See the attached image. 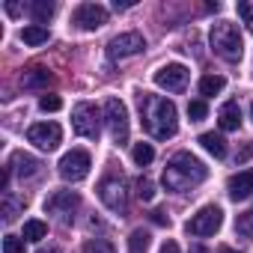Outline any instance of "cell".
Wrapping results in <instances>:
<instances>
[{"label":"cell","mask_w":253,"mask_h":253,"mask_svg":"<svg viewBox=\"0 0 253 253\" xmlns=\"http://www.w3.org/2000/svg\"><path fill=\"white\" fill-rule=\"evenodd\" d=\"M206 176H209V170L200 158H194L191 152H176L164 167V188L176 191V194H188L191 188L203 185Z\"/></svg>","instance_id":"1"},{"label":"cell","mask_w":253,"mask_h":253,"mask_svg":"<svg viewBox=\"0 0 253 253\" xmlns=\"http://www.w3.org/2000/svg\"><path fill=\"white\" fill-rule=\"evenodd\" d=\"M140 110H146V128L158 140H170L179 131V113L170 98L161 95H140Z\"/></svg>","instance_id":"2"},{"label":"cell","mask_w":253,"mask_h":253,"mask_svg":"<svg viewBox=\"0 0 253 253\" xmlns=\"http://www.w3.org/2000/svg\"><path fill=\"white\" fill-rule=\"evenodd\" d=\"M209 42H211V51H214L220 60H226V63H238L241 54H244L241 33H238V27L229 24V21H217V24L211 27V33H209Z\"/></svg>","instance_id":"3"},{"label":"cell","mask_w":253,"mask_h":253,"mask_svg":"<svg viewBox=\"0 0 253 253\" xmlns=\"http://www.w3.org/2000/svg\"><path fill=\"white\" fill-rule=\"evenodd\" d=\"M72 128L78 137H86V140H95L98 131H101V113L95 104L89 101H78L75 110H72Z\"/></svg>","instance_id":"4"},{"label":"cell","mask_w":253,"mask_h":253,"mask_svg":"<svg viewBox=\"0 0 253 253\" xmlns=\"http://www.w3.org/2000/svg\"><path fill=\"white\" fill-rule=\"evenodd\" d=\"M104 122H107L110 137H113L116 143H125V140H128V107H125V101L107 98V104H104Z\"/></svg>","instance_id":"5"},{"label":"cell","mask_w":253,"mask_h":253,"mask_svg":"<svg viewBox=\"0 0 253 253\" xmlns=\"http://www.w3.org/2000/svg\"><path fill=\"white\" fill-rule=\"evenodd\" d=\"M89 167H92V161H89V152H84V149H72L60 158V176L66 182H84L89 176Z\"/></svg>","instance_id":"6"},{"label":"cell","mask_w":253,"mask_h":253,"mask_svg":"<svg viewBox=\"0 0 253 253\" xmlns=\"http://www.w3.org/2000/svg\"><path fill=\"white\" fill-rule=\"evenodd\" d=\"M220 223H223V211H220L217 206H203V209L188 220V232L206 238V235H214V232L220 229Z\"/></svg>","instance_id":"7"},{"label":"cell","mask_w":253,"mask_h":253,"mask_svg":"<svg viewBox=\"0 0 253 253\" xmlns=\"http://www.w3.org/2000/svg\"><path fill=\"white\" fill-rule=\"evenodd\" d=\"M27 140L42 152H54L60 146V140H63V128L57 122H36V125H30Z\"/></svg>","instance_id":"8"},{"label":"cell","mask_w":253,"mask_h":253,"mask_svg":"<svg viewBox=\"0 0 253 253\" xmlns=\"http://www.w3.org/2000/svg\"><path fill=\"white\" fill-rule=\"evenodd\" d=\"M98 200H101L110 211L122 214L125 209H128V191H125V182H122V179H104V182L98 185Z\"/></svg>","instance_id":"9"},{"label":"cell","mask_w":253,"mask_h":253,"mask_svg":"<svg viewBox=\"0 0 253 253\" xmlns=\"http://www.w3.org/2000/svg\"><path fill=\"white\" fill-rule=\"evenodd\" d=\"M146 48V39L140 33H119L107 42V57L110 60H125V57H134Z\"/></svg>","instance_id":"10"},{"label":"cell","mask_w":253,"mask_h":253,"mask_svg":"<svg viewBox=\"0 0 253 253\" xmlns=\"http://www.w3.org/2000/svg\"><path fill=\"white\" fill-rule=\"evenodd\" d=\"M188 66H182V63H167V66H161L158 72H155V84L161 86V89H167V92H179V89H185V84H188Z\"/></svg>","instance_id":"11"},{"label":"cell","mask_w":253,"mask_h":253,"mask_svg":"<svg viewBox=\"0 0 253 253\" xmlns=\"http://www.w3.org/2000/svg\"><path fill=\"white\" fill-rule=\"evenodd\" d=\"M72 21L81 27V30H98L107 24V9L98 6V3H81L72 15Z\"/></svg>","instance_id":"12"},{"label":"cell","mask_w":253,"mask_h":253,"mask_svg":"<svg viewBox=\"0 0 253 253\" xmlns=\"http://www.w3.org/2000/svg\"><path fill=\"white\" fill-rule=\"evenodd\" d=\"M226 191H229V197L238 203V200H247V197H253V170H241V173H235V176H229V182H226Z\"/></svg>","instance_id":"13"},{"label":"cell","mask_w":253,"mask_h":253,"mask_svg":"<svg viewBox=\"0 0 253 253\" xmlns=\"http://www.w3.org/2000/svg\"><path fill=\"white\" fill-rule=\"evenodd\" d=\"M75 206H78V194H72V191H57L54 197L45 200V211H51V214H72Z\"/></svg>","instance_id":"14"},{"label":"cell","mask_w":253,"mask_h":253,"mask_svg":"<svg viewBox=\"0 0 253 253\" xmlns=\"http://www.w3.org/2000/svg\"><path fill=\"white\" fill-rule=\"evenodd\" d=\"M217 125H220L223 131H238V125H241V107H238V101H226L217 110Z\"/></svg>","instance_id":"15"},{"label":"cell","mask_w":253,"mask_h":253,"mask_svg":"<svg viewBox=\"0 0 253 253\" xmlns=\"http://www.w3.org/2000/svg\"><path fill=\"white\" fill-rule=\"evenodd\" d=\"M9 167H12L21 179H24V176H36V173H39V161H36L33 155H27V152H15Z\"/></svg>","instance_id":"16"},{"label":"cell","mask_w":253,"mask_h":253,"mask_svg":"<svg viewBox=\"0 0 253 253\" xmlns=\"http://www.w3.org/2000/svg\"><path fill=\"white\" fill-rule=\"evenodd\" d=\"M51 81H54V75L45 72V69H30V72L21 75V86H27V89H42V86H48Z\"/></svg>","instance_id":"17"},{"label":"cell","mask_w":253,"mask_h":253,"mask_svg":"<svg viewBox=\"0 0 253 253\" xmlns=\"http://www.w3.org/2000/svg\"><path fill=\"white\" fill-rule=\"evenodd\" d=\"M48 39H51V33H48V27H42V24H30V27H24V30H21V42H24V45H30V48L45 45Z\"/></svg>","instance_id":"18"},{"label":"cell","mask_w":253,"mask_h":253,"mask_svg":"<svg viewBox=\"0 0 253 253\" xmlns=\"http://www.w3.org/2000/svg\"><path fill=\"white\" fill-rule=\"evenodd\" d=\"M200 146H203L206 152H211L214 158H223V155H226V140H223L220 134H214V131L200 134Z\"/></svg>","instance_id":"19"},{"label":"cell","mask_w":253,"mask_h":253,"mask_svg":"<svg viewBox=\"0 0 253 253\" xmlns=\"http://www.w3.org/2000/svg\"><path fill=\"white\" fill-rule=\"evenodd\" d=\"M54 12H57V6L51 3V0H36V3H30V15H33V21H36V24H42V27L51 21V15H54Z\"/></svg>","instance_id":"20"},{"label":"cell","mask_w":253,"mask_h":253,"mask_svg":"<svg viewBox=\"0 0 253 253\" xmlns=\"http://www.w3.org/2000/svg\"><path fill=\"white\" fill-rule=\"evenodd\" d=\"M149 244H152V238L146 229H134L128 235V253H149Z\"/></svg>","instance_id":"21"},{"label":"cell","mask_w":253,"mask_h":253,"mask_svg":"<svg viewBox=\"0 0 253 253\" xmlns=\"http://www.w3.org/2000/svg\"><path fill=\"white\" fill-rule=\"evenodd\" d=\"M131 158H134L137 167H149V164L155 161V149H152V143H134Z\"/></svg>","instance_id":"22"},{"label":"cell","mask_w":253,"mask_h":253,"mask_svg":"<svg viewBox=\"0 0 253 253\" xmlns=\"http://www.w3.org/2000/svg\"><path fill=\"white\" fill-rule=\"evenodd\" d=\"M45 235H48V223L45 220H27L24 223V235H21L24 241H42Z\"/></svg>","instance_id":"23"},{"label":"cell","mask_w":253,"mask_h":253,"mask_svg":"<svg viewBox=\"0 0 253 253\" xmlns=\"http://www.w3.org/2000/svg\"><path fill=\"white\" fill-rule=\"evenodd\" d=\"M223 86H226V81H223L220 75H206V78H200V92H203V95H217Z\"/></svg>","instance_id":"24"},{"label":"cell","mask_w":253,"mask_h":253,"mask_svg":"<svg viewBox=\"0 0 253 253\" xmlns=\"http://www.w3.org/2000/svg\"><path fill=\"white\" fill-rule=\"evenodd\" d=\"M84 253H116V247L107 238H86L84 241Z\"/></svg>","instance_id":"25"},{"label":"cell","mask_w":253,"mask_h":253,"mask_svg":"<svg viewBox=\"0 0 253 253\" xmlns=\"http://www.w3.org/2000/svg\"><path fill=\"white\" fill-rule=\"evenodd\" d=\"M235 232L244 238H253V211H244L235 217Z\"/></svg>","instance_id":"26"},{"label":"cell","mask_w":253,"mask_h":253,"mask_svg":"<svg viewBox=\"0 0 253 253\" xmlns=\"http://www.w3.org/2000/svg\"><path fill=\"white\" fill-rule=\"evenodd\" d=\"M206 113H209V104H206L203 98H197V101H188V116H191V122H200V119H206Z\"/></svg>","instance_id":"27"},{"label":"cell","mask_w":253,"mask_h":253,"mask_svg":"<svg viewBox=\"0 0 253 253\" xmlns=\"http://www.w3.org/2000/svg\"><path fill=\"white\" fill-rule=\"evenodd\" d=\"M63 107V98L60 95H42L39 98V110H45V113H57Z\"/></svg>","instance_id":"28"},{"label":"cell","mask_w":253,"mask_h":253,"mask_svg":"<svg viewBox=\"0 0 253 253\" xmlns=\"http://www.w3.org/2000/svg\"><path fill=\"white\" fill-rule=\"evenodd\" d=\"M134 188H137V197H140L143 203H149V200L155 197V185H152L149 179H143V176L137 179V185H134Z\"/></svg>","instance_id":"29"},{"label":"cell","mask_w":253,"mask_h":253,"mask_svg":"<svg viewBox=\"0 0 253 253\" xmlns=\"http://www.w3.org/2000/svg\"><path fill=\"white\" fill-rule=\"evenodd\" d=\"M18 209H21V203L6 194V197H3V220H15V217H18Z\"/></svg>","instance_id":"30"},{"label":"cell","mask_w":253,"mask_h":253,"mask_svg":"<svg viewBox=\"0 0 253 253\" xmlns=\"http://www.w3.org/2000/svg\"><path fill=\"white\" fill-rule=\"evenodd\" d=\"M235 12L241 15V21H244V27H247L250 33H253V6H250V3H244V0H241V3L235 6Z\"/></svg>","instance_id":"31"},{"label":"cell","mask_w":253,"mask_h":253,"mask_svg":"<svg viewBox=\"0 0 253 253\" xmlns=\"http://www.w3.org/2000/svg\"><path fill=\"white\" fill-rule=\"evenodd\" d=\"M3 253H24V238L6 235V238H3Z\"/></svg>","instance_id":"32"},{"label":"cell","mask_w":253,"mask_h":253,"mask_svg":"<svg viewBox=\"0 0 253 253\" xmlns=\"http://www.w3.org/2000/svg\"><path fill=\"white\" fill-rule=\"evenodd\" d=\"M149 217H152V223H158V226H167V223H170V220H167V214H164V211H158V209H155Z\"/></svg>","instance_id":"33"},{"label":"cell","mask_w":253,"mask_h":253,"mask_svg":"<svg viewBox=\"0 0 253 253\" xmlns=\"http://www.w3.org/2000/svg\"><path fill=\"white\" fill-rule=\"evenodd\" d=\"M158 253H182V250H179V244H176V241H164V247H161Z\"/></svg>","instance_id":"34"},{"label":"cell","mask_w":253,"mask_h":253,"mask_svg":"<svg viewBox=\"0 0 253 253\" xmlns=\"http://www.w3.org/2000/svg\"><path fill=\"white\" fill-rule=\"evenodd\" d=\"M6 12H9V15H18V12H21V6H18V3H6Z\"/></svg>","instance_id":"35"},{"label":"cell","mask_w":253,"mask_h":253,"mask_svg":"<svg viewBox=\"0 0 253 253\" xmlns=\"http://www.w3.org/2000/svg\"><path fill=\"white\" fill-rule=\"evenodd\" d=\"M191 253H209V250H206V247H200V244H194V247H191Z\"/></svg>","instance_id":"36"},{"label":"cell","mask_w":253,"mask_h":253,"mask_svg":"<svg viewBox=\"0 0 253 253\" xmlns=\"http://www.w3.org/2000/svg\"><path fill=\"white\" fill-rule=\"evenodd\" d=\"M39 253H60V247H42Z\"/></svg>","instance_id":"37"},{"label":"cell","mask_w":253,"mask_h":253,"mask_svg":"<svg viewBox=\"0 0 253 253\" xmlns=\"http://www.w3.org/2000/svg\"><path fill=\"white\" fill-rule=\"evenodd\" d=\"M217 253H238V250H232V247H220Z\"/></svg>","instance_id":"38"},{"label":"cell","mask_w":253,"mask_h":253,"mask_svg":"<svg viewBox=\"0 0 253 253\" xmlns=\"http://www.w3.org/2000/svg\"><path fill=\"white\" fill-rule=\"evenodd\" d=\"M250 116H253V104H250Z\"/></svg>","instance_id":"39"}]
</instances>
